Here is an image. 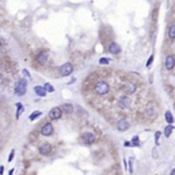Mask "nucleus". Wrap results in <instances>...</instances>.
Masks as SVG:
<instances>
[{
    "mask_svg": "<svg viewBox=\"0 0 175 175\" xmlns=\"http://www.w3.org/2000/svg\"><path fill=\"white\" fill-rule=\"evenodd\" d=\"M94 91H95V94L100 95V96L106 95V94H108V91H109V85H108V83L105 82V80H100V82L96 83Z\"/></svg>",
    "mask_w": 175,
    "mask_h": 175,
    "instance_id": "obj_1",
    "label": "nucleus"
},
{
    "mask_svg": "<svg viewBox=\"0 0 175 175\" xmlns=\"http://www.w3.org/2000/svg\"><path fill=\"white\" fill-rule=\"evenodd\" d=\"M14 92L18 96H23L26 92V80L24 78L19 79L14 85Z\"/></svg>",
    "mask_w": 175,
    "mask_h": 175,
    "instance_id": "obj_2",
    "label": "nucleus"
},
{
    "mask_svg": "<svg viewBox=\"0 0 175 175\" xmlns=\"http://www.w3.org/2000/svg\"><path fill=\"white\" fill-rule=\"evenodd\" d=\"M82 141L86 145H91L96 141V137H95V134L91 132H85L82 134Z\"/></svg>",
    "mask_w": 175,
    "mask_h": 175,
    "instance_id": "obj_3",
    "label": "nucleus"
},
{
    "mask_svg": "<svg viewBox=\"0 0 175 175\" xmlns=\"http://www.w3.org/2000/svg\"><path fill=\"white\" fill-rule=\"evenodd\" d=\"M72 72H73V66H72L71 62H66V64H64V65L60 67V74H61L62 77L70 76Z\"/></svg>",
    "mask_w": 175,
    "mask_h": 175,
    "instance_id": "obj_4",
    "label": "nucleus"
},
{
    "mask_svg": "<svg viewBox=\"0 0 175 175\" xmlns=\"http://www.w3.org/2000/svg\"><path fill=\"white\" fill-rule=\"evenodd\" d=\"M54 132V127L53 125L51 124V122H47V124H45L42 126V128H41V134L45 137H48V136H52Z\"/></svg>",
    "mask_w": 175,
    "mask_h": 175,
    "instance_id": "obj_5",
    "label": "nucleus"
},
{
    "mask_svg": "<svg viewBox=\"0 0 175 175\" xmlns=\"http://www.w3.org/2000/svg\"><path fill=\"white\" fill-rule=\"evenodd\" d=\"M116 128H118L120 132H125L130 128V121L127 119H120L118 122H116Z\"/></svg>",
    "mask_w": 175,
    "mask_h": 175,
    "instance_id": "obj_6",
    "label": "nucleus"
},
{
    "mask_svg": "<svg viewBox=\"0 0 175 175\" xmlns=\"http://www.w3.org/2000/svg\"><path fill=\"white\" fill-rule=\"evenodd\" d=\"M61 114H62V109L59 107H54L51 109V112H49L48 116L51 120H58V119L61 118Z\"/></svg>",
    "mask_w": 175,
    "mask_h": 175,
    "instance_id": "obj_7",
    "label": "nucleus"
},
{
    "mask_svg": "<svg viewBox=\"0 0 175 175\" xmlns=\"http://www.w3.org/2000/svg\"><path fill=\"white\" fill-rule=\"evenodd\" d=\"M131 102L132 101H131V99L128 96H121L118 101V106L120 108H122V109H127V108H130Z\"/></svg>",
    "mask_w": 175,
    "mask_h": 175,
    "instance_id": "obj_8",
    "label": "nucleus"
},
{
    "mask_svg": "<svg viewBox=\"0 0 175 175\" xmlns=\"http://www.w3.org/2000/svg\"><path fill=\"white\" fill-rule=\"evenodd\" d=\"M39 151H40V154H42V155H48L52 151L51 144H48V143H42V144L39 146Z\"/></svg>",
    "mask_w": 175,
    "mask_h": 175,
    "instance_id": "obj_9",
    "label": "nucleus"
},
{
    "mask_svg": "<svg viewBox=\"0 0 175 175\" xmlns=\"http://www.w3.org/2000/svg\"><path fill=\"white\" fill-rule=\"evenodd\" d=\"M47 59H48V54L46 53V52H40V53L37 54V57H36L37 62L41 64V65L46 64V62H47Z\"/></svg>",
    "mask_w": 175,
    "mask_h": 175,
    "instance_id": "obj_10",
    "label": "nucleus"
},
{
    "mask_svg": "<svg viewBox=\"0 0 175 175\" xmlns=\"http://www.w3.org/2000/svg\"><path fill=\"white\" fill-rule=\"evenodd\" d=\"M175 66V58L173 55H168L166 59V68L167 70H173Z\"/></svg>",
    "mask_w": 175,
    "mask_h": 175,
    "instance_id": "obj_11",
    "label": "nucleus"
},
{
    "mask_svg": "<svg viewBox=\"0 0 175 175\" xmlns=\"http://www.w3.org/2000/svg\"><path fill=\"white\" fill-rule=\"evenodd\" d=\"M108 51H109V53H112V54H119L120 52H121V48H120V46H119L118 43L112 42L109 45V47H108Z\"/></svg>",
    "mask_w": 175,
    "mask_h": 175,
    "instance_id": "obj_12",
    "label": "nucleus"
},
{
    "mask_svg": "<svg viewBox=\"0 0 175 175\" xmlns=\"http://www.w3.org/2000/svg\"><path fill=\"white\" fill-rule=\"evenodd\" d=\"M136 89L137 88L133 83H127V84H125L124 88H122V90H124L125 94H133L136 91Z\"/></svg>",
    "mask_w": 175,
    "mask_h": 175,
    "instance_id": "obj_13",
    "label": "nucleus"
},
{
    "mask_svg": "<svg viewBox=\"0 0 175 175\" xmlns=\"http://www.w3.org/2000/svg\"><path fill=\"white\" fill-rule=\"evenodd\" d=\"M34 90H35V94H36L37 96H46V94H47V91H46L45 86H40V85H36V86L34 88Z\"/></svg>",
    "mask_w": 175,
    "mask_h": 175,
    "instance_id": "obj_14",
    "label": "nucleus"
},
{
    "mask_svg": "<svg viewBox=\"0 0 175 175\" xmlns=\"http://www.w3.org/2000/svg\"><path fill=\"white\" fill-rule=\"evenodd\" d=\"M156 114H157V112H156V108L154 107L152 105H149L146 107V115L149 116V118H155Z\"/></svg>",
    "mask_w": 175,
    "mask_h": 175,
    "instance_id": "obj_15",
    "label": "nucleus"
},
{
    "mask_svg": "<svg viewBox=\"0 0 175 175\" xmlns=\"http://www.w3.org/2000/svg\"><path fill=\"white\" fill-rule=\"evenodd\" d=\"M61 109H62V112H65L66 114L73 113V106L71 105V103H64V105L61 106Z\"/></svg>",
    "mask_w": 175,
    "mask_h": 175,
    "instance_id": "obj_16",
    "label": "nucleus"
},
{
    "mask_svg": "<svg viewBox=\"0 0 175 175\" xmlns=\"http://www.w3.org/2000/svg\"><path fill=\"white\" fill-rule=\"evenodd\" d=\"M166 121L169 125H172L173 122H174V116H173L172 112H169V110H167L166 112Z\"/></svg>",
    "mask_w": 175,
    "mask_h": 175,
    "instance_id": "obj_17",
    "label": "nucleus"
},
{
    "mask_svg": "<svg viewBox=\"0 0 175 175\" xmlns=\"http://www.w3.org/2000/svg\"><path fill=\"white\" fill-rule=\"evenodd\" d=\"M168 35H169L170 39H175V24H172L169 26V30H168Z\"/></svg>",
    "mask_w": 175,
    "mask_h": 175,
    "instance_id": "obj_18",
    "label": "nucleus"
},
{
    "mask_svg": "<svg viewBox=\"0 0 175 175\" xmlns=\"http://www.w3.org/2000/svg\"><path fill=\"white\" fill-rule=\"evenodd\" d=\"M172 132H173V125H168V126L164 128V136H166V137H170Z\"/></svg>",
    "mask_w": 175,
    "mask_h": 175,
    "instance_id": "obj_19",
    "label": "nucleus"
},
{
    "mask_svg": "<svg viewBox=\"0 0 175 175\" xmlns=\"http://www.w3.org/2000/svg\"><path fill=\"white\" fill-rule=\"evenodd\" d=\"M40 115H42V112H40V110H35L34 113H32V114L30 115V118H29V119H30L31 121H32V120H35V119L39 118Z\"/></svg>",
    "mask_w": 175,
    "mask_h": 175,
    "instance_id": "obj_20",
    "label": "nucleus"
},
{
    "mask_svg": "<svg viewBox=\"0 0 175 175\" xmlns=\"http://www.w3.org/2000/svg\"><path fill=\"white\" fill-rule=\"evenodd\" d=\"M45 89H46V91H48V92H53V91H54L53 85L49 84V83H46V84H45Z\"/></svg>",
    "mask_w": 175,
    "mask_h": 175,
    "instance_id": "obj_21",
    "label": "nucleus"
},
{
    "mask_svg": "<svg viewBox=\"0 0 175 175\" xmlns=\"http://www.w3.org/2000/svg\"><path fill=\"white\" fill-rule=\"evenodd\" d=\"M17 108H18V110H17V118H19V115L22 114V112H23V107H22V103H17Z\"/></svg>",
    "mask_w": 175,
    "mask_h": 175,
    "instance_id": "obj_22",
    "label": "nucleus"
},
{
    "mask_svg": "<svg viewBox=\"0 0 175 175\" xmlns=\"http://www.w3.org/2000/svg\"><path fill=\"white\" fill-rule=\"evenodd\" d=\"M108 62H109V59H107V58H102V59H100V64H101V65H107Z\"/></svg>",
    "mask_w": 175,
    "mask_h": 175,
    "instance_id": "obj_23",
    "label": "nucleus"
},
{
    "mask_svg": "<svg viewBox=\"0 0 175 175\" xmlns=\"http://www.w3.org/2000/svg\"><path fill=\"white\" fill-rule=\"evenodd\" d=\"M132 143H133L132 145H136V146H139V140H138V137H134V138H133V140H132Z\"/></svg>",
    "mask_w": 175,
    "mask_h": 175,
    "instance_id": "obj_24",
    "label": "nucleus"
},
{
    "mask_svg": "<svg viewBox=\"0 0 175 175\" xmlns=\"http://www.w3.org/2000/svg\"><path fill=\"white\" fill-rule=\"evenodd\" d=\"M160 136H161V132L158 131V132L155 133V139H156V144H158V138H160Z\"/></svg>",
    "mask_w": 175,
    "mask_h": 175,
    "instance_id": "obj_25",
    "label": "nucleus"
},
{
    "mask_svg": "<svg viewBox=\"0 0 175 175\" xmlns=\"http://www.w3.org/2000/svg\"><path fill=\"white\" fill-rule=\"evenodd\" d=\"M13 156H14V150H12L11 154H10V156H9V162H11L12 160H13Z\"/></svg>",
    "mask_w": 175,
    "mask_h": 175,
    "instance_id": "obj_26",
    "label": "nucleus"
},
{
    "mask_svg": "<svg viewBox=\"0 0 175 175\" xmlns=\"http://www.w3.org/2000/svg\"><path fill=\"white\" fill-rule=\"evenodd\" d=\"M152 60H154V55H151V57H150V59H149V61H147V64H146V66H150V65H151Z\"/></svg>",
    "mask_w": 175,
    "mask_h": 175,
    "instance_id": "obj_27",
    "label": "nucleus"
},
{
    "mask_svg": "<svg viewBox=\"0 0 175 175\" xmlns=\"http://www.w3.org/2000/svg\"><path fill=\"white\" fill-rule=\"evenodd\" d=\"M23 73L25 74L26 77H29V78H30V73H29V72H28V71H26V70H23Z\"/></svg>",
    "mask_w": 175,
    "mask_h": 175,
    "instance_id": "obj_28",
    "label": "nucleus"
},
{
    "mask_svg": "<svg viewBox=\"0 0 175 175\" xmlns=\"http://www.w3.org/2000/svg\"><path fill=\"white\" fill-rule=\"evenodd\" d=\"M13 172H14V169H11V170H10V173H9V175H12V174H13Z\"/></svg>",
    "mask_w": 175,
    "mask_h": 175,
    "instance_id": "obj_29",
    "label": "nucleus"
},
{
    "mask_svg": "<svg viewBox=\"0 0 175 175\" xmlns=\"http://www.w3.org/2000/svg\"><path fill=\"white\" fill-rule=\"evenodd\" d=\"M170 175H175V168L172 170V174H170Z\"/></svg>",
    "mask_w": 175,
    "mask_h": 175,
    "instance_id": "obj_30",
    "label": "nucleus"
}]
</instances>
